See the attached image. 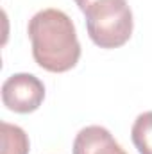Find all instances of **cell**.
<instances>
[{
  "label": "cell",
  "instance_id": "3957f363",
  "mask_svg": "<svg viewBox=\"0 0 152 154\" xmlns=\"http://www.w3.org/2000/svg\"><path fill=\"white\" fill-rule=\"evenodd\" d=\"M45 86L32 74H13L2 84V102L14 113H32L43 104Z\"/></svg>",
  "mask_w": 152,
  "mask_h": 154
},
{
  "label": "cell",
  "instance_id": "6da1fadb",
  "mask_svg": "<svg viewBox=\"0 0 152 154\" xmlns=\"http://www.w3.org/2000/svg\"><path fill=\"white\" fill-rule=\"evenodd\" d=\"M32 43V57L47 72L63 74L81 59V43L72 18L61 9H43L36 13L27 25Z\"/></svg>",
  "mask_w": 152,
  "mask_h": 154
},
{
  "label": "cell",
  "instance_id": "7a4b0ae2",
  "mask_svg": "<svg viewBox=\"0 0 152 154\" xmlns=\"http://www.w3.org/2000/svg\"><path fill=\"white\" fill-rule=\"evenodd\" d=\"M90 39L100 48H118L132 36V11L127 0H100L86 13Z\"/></svg>",
  "mask_w": 152,
  "mask_h": 154
},
{
  "label": "cell",
  "instance_id": "5b68a950",
  "mask_svg": "<svg viewBox=\"0 0 152 154\" xmlns=\"http://www.w3.org/2000/svg\"><path fill=\"white\" fill-rule=\"evenodd\" d=\"M0 140H2V152L0 154H29V149H31L29 136L18 125L2 122L0 124Z\"/></svg>",
  "mask_w": 152,
  "mask_h": 154
},
{
  "label": "cell",
  "instance_id": "52a82bcc",
  "mask_svg": "<svg viewBox=\"0 0 152 154\" xmlns=\"http://www.w3.org/2000/svg\"><path fill=\"white\" fill-rule=\"evenodd\" d=\"M97 2H100V0H75V4L79 5V9L82 11V13H86L93 4H97Z\"/></svg>",
  "mask_w": 152,
  "mask_h": 154
},
{
  "label": "cell",
  "instance_id": "8992f818",
  "mask_svg": "<svg viewBox=\"0 0 152 154\" xmlns=\"http://www.w3.org/2000/svg\"><path fill=\"white\" fill-rule=\"evenodd\" d=\"M131 138L140 154H152V111H145L136 116Z\"/></svg>",
  "mask_w": 152,
  "mask_h": 154
},
{
  "label": "cell",
  "instance_id": "277c9868",
  "mask_svg": "<svg viewBox=\"0 0 152 154\" xmlns=\"http://www.w3.org/2000/svg\"><path fill=\"white\" fill-rule=\"evenodd\" d=\"M74 154H127L102 125H88L77 133Z\"/></svg>",
  "mask_w": 152,
  "mask_h": 154
}]
</instances>
